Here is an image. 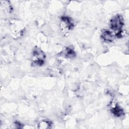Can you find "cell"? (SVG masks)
Listing matches in <instances>:
<instances>
[{"instance_id": "cell-6", "label": "cell", "mask_w": 129, "mask_h": 129, "mask_svg": "<svg viewBox=\"0 0 129 129\" xmlns=\"http://www.w3.org/2000/svg\"><path fill=\"white\" fill-rule=\"evenodd\" d=\"M63 54L65 57L68 58H73L76 56V53L74 49L70 46L67 47L63 51Z\"/></svg>"}, {"instance_id": "cell-5", "label": "cell", "mask_w": 129, "mask_h": 129, "mask_svg": "<svg viewBox=\"0 0 129 129\" xmlns=\"http://www.w3.org/2000/svg\"><path fill=\"white\" fill-rule=\"evenodd\" d=\"M101 39L105 42H112L116 38L114 33L108 30H104L101 34Z\"/></svg>"}, {"instance_id": "cell-3", "label": "cell", "mask_w": 129, "mask_h": 129, "mask_svg": "<svg viewBox=\"0 0 129 129\" xmlns=\"http://www.w3.org/2000/svg\"><path fill=\"white\" fill-rule=\"evenodd\" d=\"M32 63L36 66H41L45 62V55L39 48H35L33 51Z\"/></svg>"}, {"instance_id": "cell-7", "label": "cell", "mask_w": 129, "mask_h": 129, "mask_svg": "<svg viewBox=\"0 0 129 129\" xmlns=\"http://www.w3.org/2000/svg\"><path fill=\"white\" fill-rule=\"evenodd\" d=\"M52 125V122L49 120H42L38 124V128H49Z\"/></svg>"}, {"instance_id": "cell-8", "label": "cell", "mask_w": 129, "mask_h": 129, "mask_svg": "<svg viewBox=\"0 0 129 129\" xmlns=\"http://www.w3.org/2000/svg\"><path fill=\"white\" fill-rule=\"evenodd\" d=\"M15 124L16 127H17V128H22V127L21 126L22 125V124L21 123V122H20L19 121H16L15 122Z\"/></svg>"}, {"instance_id": "cell-1", "label": "cell", "mask_w": 129, "mask_h": 129, "mask_svg": "<svg viewBox=\"0 0 129 129\" xmlns=\"http://www.w3.org/2000/svg\"><path fill=\"white\" fill-rule=\"evenodd\" d=\"M124 21L122 15L116 14L113 16L109 21V27L116 38H121L123 34Z\"/></svg>"}, {"instance_id": "cell-4", "label": "cell", "mask_w": 129, "mask_h": 129, "mask_svg": "<svg viewBox=\"0 0 129 129\" xmlns=\"http://www.w3.org/2000/svg\"><path fill=\"white\" fill-rule=\"evenodd\" d=\"M110 112L115 117H121L124 114L123 109L116 102H111L110 105Z\"/></svg>"}, {"instance_id": "cell-2", "label": "cell", "mask_w": 129, "mask_h": 129, "mask_svg": "<svg viewBox=\"0 0 129 129\" xmlns=\"http://www.w3.org/2000/svg\"><path fill=\"white\" fill-rule=\"evenodd\" d=\"M75 24L73 19L67 16H62L60 18V27L64 35L68 34L74 28Z\"/></svg>"}]
</instances>
